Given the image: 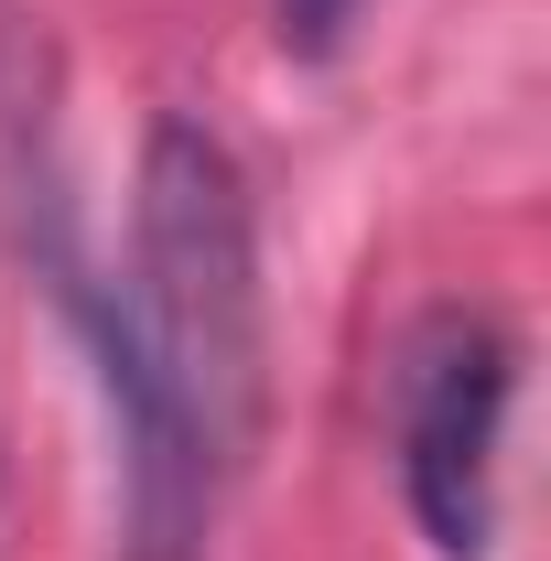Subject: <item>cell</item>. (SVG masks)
<instances>
[{"label":"cell","mask_w":551,"mask_h":561,"mask_svg":"<svg viewBox=\"0 0 551 561\" xmlns=\"http://www.w3.org/2000/svg\"><path fill=\"white\" fill-rule=\"evenodd\" d=\"M76 291L120 421V551L206 561L260 443V216L206 119H151L131 173V280Z\"/></svg>","instance_id":"cell-1"},{"label":"cell","mask_w":551,"mask_h":561,"mask_svg":"<svg viewBox=\"0 0 551 561\" xmlns=\"http://www.w3.org/2000/svg\"><path fill=\"white\" fill-rule=\"evenodd\" d=\"M508 400H519V335L443 302L401 356V496L432 561L497 551V454H508Z\"/></svg>","instance_id":"cell-2"},{"label":"cell","mask_w":551,"mask_h":561,"mask_svg":"<svg viewBox=\"0 0 551 561\" xmlns=\"http://www.w3.org/2000/svg\"><path fill=\"white\" fill-rule=\"evenodd\" d=\"M357 22H368V0H271V33L292 55H336Z\"/></svg>","instance_id":"cell-3"}]
</instances>
